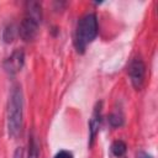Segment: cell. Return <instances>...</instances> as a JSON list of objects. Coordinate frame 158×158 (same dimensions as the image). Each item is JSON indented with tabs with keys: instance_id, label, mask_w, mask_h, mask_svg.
<instances>
[{
	"instance_id": "obj_5",
	"label": "cell",
	"mask_w": 158,
	"mask_h": 158,
	"mask_svg": "<svg viewBox=\"0 0 158 158\" xmlns=\"http://www.w3.org/2000/svg\"><path fill=\"white\" fill-rule=\"evenodd\" d=\"M25 63V52L22 49H15L9 58L5 59L4 62V69L10 75H15L21 70Z\"/></svg>"
},
{
	"instance_id": "obj_10",
	"label": "cell",
	"mask_w": 158,
	"mask_h": 158,
	"mask_svg": "<svg viewBox=\"0 0 158 158\" xmlns=\"http://www.w3.org/2000/svg\"><path fill=\"white\" fill-rule=\"evenodd\" d=\"M38 157V146L37 142L33 137H31V139L28 141V154L27 158H37Z\"/></svg>"
},
{
	"instance_id": "obj_7",
	"label": "cell",
	"mask_w": 158,
	"mask_h": 158,
	"mask_svg": "<svg viewBox=\"0 0 158 158\" xmlns=\"http://www.w3.org/2000/svg\"><path fill=\"white\" fill-rule=\"evenodd\" d=\"M19 35V27H16L14 23H9L2 32V38L6 43H10L15 40V37Z\"/></svg>"
},
{
	"instance_id": "obj_2",
	"label": "cell",
	"mask_w": 158,
	"mask_h": 158,
	"mask_svg": "<svg viewBox=\"0 0 158 158\" xmlns=\"http://www.w3.org/2000/svg\"><path fill=\"white\" fill-rule=\"evenodd\" d=\"M98 36V20L95 14L89 12L81 16L77 23L74 46L79 53H84L89 43H91Z\"/></svg>"
},
{
	"instance_id": "obj_6",
	"label": "cell",
	"mask_w": 158,
	"mask_h": 158,
	"mask_svg": "<svg viewBox=\"0 0 158 158\" xmlns=\"http://www.w3.org/2000/svg\"><path fill=\"white\" fill-rule=\"evenodd\" d=\"M101 111H102V102L99 101L95 104L91 118L89 121V147H93L96 135L99 133L101 125Z\"/></svg>"
},
{
	"instance_id": "obj_13",
	"label": "cell",
	"mask_w": 158,
	"mask_h": 158,
	"mask_svg": "<svg viewBox=\"0 0 158 158\" xmlns=\"http://www.w3.org/2000/svg\"><path fill=\"white\" fill-rule=\"evenodd\" d=\"M22 157H23V149H22V147H17L12 158H22Z\"/></svg>"
},
{
	"instance_id": "obj_11",
	"label": "cell",
	"mask_w": 158,
	"mask_h": 158,
	"mask_svg": "<svg viewBox=\"0 0 158 158\" xmlns=\"http://www.w3.org/2000/svg\"><path fill=\"white\" fill-rule=\"evenodd\" d=\"M54 158H73V154H72V152H69V151L62 149V151H59V152L54 156Z\"/></svg>"
},
{
	"instance_id": "obj_1",
	"label": "cell",
	"mask_w": 158,
	"mask_h": 158,
	"mask_svg": "<svg viewBox=\"0 0 158 158\" xmlns=\"http://www.w3.org/2000/svg\"><path fill=\"white\" fill-rule=\"evenodd\" d=\"M23 117V95L19 85L10 90L7 101V132L11 138H16L22 130Z\"/></svg>"
},
{
	"instance_id": "obj_4",
	"label": "cell",
	"mask_w": 158,
	"mask_h": 158,
	"mask_svg": "<svg viewBox=\"0 0 158 158\" xmlns=\"http://www.w3.org/2000/svg\"><path fill=\"white\" fill-rule=\"evenodd\" d=\"M41 21L37 19H33L31 16L25 15V17L22 19L20 26H19V36L25 41V42H30L33 41L38 33V26H40Z\"/></svg>"
},
{
	"instance_id": "obj_12",
	"label": "cell",
	"mask_w": 158,
	"mask_h": 158,
	"mask_svg": "<svg viewBox=\"0 0 158 158\" xmlns=\"http://www.w3.org/2000/svg\"><path fill=\"white\" fill-rule=\"evenodd\" d=\"M136 158H153V157L151 154H148L147 152H144V151H138L136 153Z\"/></svg>"
},
{
	"instance_id": "obj_8",
	"label": "cell",
	"mask_w": 158,
	"mask_h": 158,
	"mask_svg": "<svg viewBox=\"0 0 158 158\" xmlns=\"http://www.w3.org/2000/svg\"><path fill=\"white\" fill-rule=\"evenodd\" d=\"M110 149H111V153H112L115 157L120 158V157L125 156V153H126V151H127V146H126V143H125L123 141L116 139V141L112 142Z\"/></svg>"
},
{
	"instance_id": "obj_9",
	"label": "cell",
	"mask_w": 158,
	"mask_h": 158,
	"mask_svg": "<svg viewBox=\"0 0 158 158\" xmlns=\"http://www.w3.org/2000/svg\"><path fill=\"white\" fill-rule=\"evenodd\" d=\"M109 123L112 126V127H121L123 123H125V118H123V115L121 112H112L109 115Z\"/></svg>"
},
{
	"instance_id": "obj_3",
	"label": "cell",
	"mask_w": 158,
	"mask_h": 158,
	"mask_svg": "<svg viewBox=\"0 0 158 158\" xmlns=\"http://www.w3.org/2000/svg\"><path fill=\"white\" fill-rule=\"evenodd\" d=\"M128 75L133 88L136 90H141L144 84V77H146V65L141 58H135L130 63Z\"/></svg>"
}]
</instances>
